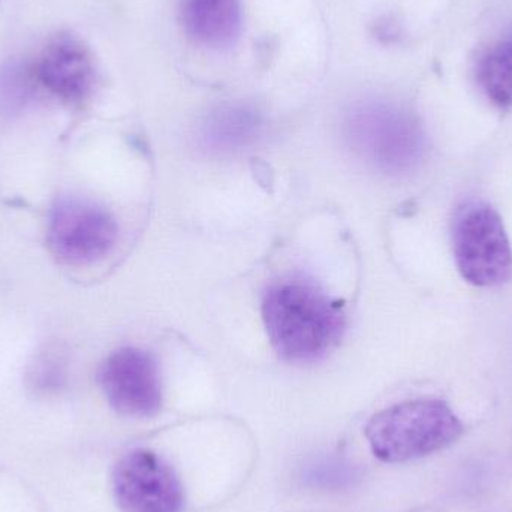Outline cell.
<instances>
[{"label":"cell","instance_id":"obj_8","mask_svg":"<svg viewBox=\"0 0 512 512\" xmlns=\"http://www.w3.org/2000/svg\"><path fill=\"white\" fill-rule=\"evenodd\" d=\"M33 80L63 104L80 105L95 92L98 69L83 39L74 33H57L36 56Z\"/></svg>","mask_w":512,"mask_h":512},{"label":"cell","instance_id":"obj_5","mask_svg":"<svg viewBox=\"0 0 512 512\" xmlns=\"http://www.w3.org/2000/svg\"><path fill=\"white\" fill-rule=\"evenodd\" d=\"M346 131L355 152L388 173L408 170L420 158L421 137L415 123L387 105L354 108Z\"/></svg>","mask_w":512,"mask_h":512},{"label":"cell","instance_id":"obj_9","mask_svg":"<svg viewBox=\"0 0 512 512\" xmlns=\"http://www.w3.org/2000/svg\"><path fill=\"white\" fill-rule=\"evenodd\" d=\"M182 20L189 38L201 47L225 50L242 35L240 0H183Z\"/></svg>","mask_w":512,"mask_h":512},{"label":"cell","instance_id":"obj_1","mask_svg":"<svg viewBox=\"0 0 512 512\" xmlns=\"http://www.w3.org/2000/svg\"><path fill=\"white\" fill-rule=\"evenodd\" d=\"M261 315L271 346L288 363L321 360L345 328L342 306L306 280L271 285L262 297Z\"/></svg>","mask_w":512,"mask_h":512},{"label":"cell","instance_id":"obj_2","mask_svg":"<svg viewBox=\"0 0 512 512\" xmlns=\"http://www.w3.org/2000/svg\"><path fill=\"white\" fill-rule=\"evenodd\" d=\"M465 427L442 400L397 403L370 418L364 429L370 450L384 463L423 459L453 445Z\"/></svg>","mask_w":512,"mask_h":512},{"label":"cell","instance_id":"obj_11","mask_svg":"<svg viewBox=\"0 0 512 512\" xmlns=\"http://www.w3.org/2000/svg\"><path fill=\"white\" fill-rule=\"evenodd\" d=\"M477 81L484 95L499 108L512 105V38L487 48L477 63Z\"/></svg>","mask_w":512,"mask_h":512},{"label":"cell","instance_id":"obj_4","mask_svg":"<svg viewBox=\"0 0 512 512\" xmlns=\"http://www.w3.org/2000/svg\"><path fill=\"white\" fill-rule=\"evenodd\" d=\"M454 256L463 279L475 286H498L512 274V249L501 216L487 204L466 206L457 216Z\"/></svg>","mask_w":512,"mask_h":512},{"label":"cell","instance_id":"obj_7","mask_svg":"<svg viewBox=\"0 0 512 512\" xmlns=\"http://www.w3.org/2000/svg\"><path fill=\"white\" fill-rule=\"evenodd\" d=\"M99 385L114 411L131 418H152L162 408V379L150 352L125 346L108 355Z\"/></svg>","mask_w":512,"mask_h":512},{"label":"cell","instance_id":"obj_6","mask_svg":"<svg viewBox=\"0 0 512 512\" xmlns=\"http://www.w3.org/2000/svg\"><path fill=\"white\" fill-rule=\"evenodd\" d=\"M113 495L122 512H182L185 489L173 468L150 450H134L114 466Z\"/></svg>","mask_w":512,"mask_h":512},{"label":"cell","instance_id":"obj_3","mask_svg":"<svg viewBox=\"0 0 512 512\" xmlns=\"http://www.w3.org/2000/svg\"><path fill=\"white\" fill-rule=\"evenodd\" d=\"M119 225L110 210L95 201L65 197L51 207L47 243L51 254L69 265H89L111 254Z\"/></svg>","mask_w":512,"mask_h":512},{"label":"cell","instance_id":"obj_10","mask_svg":"<svg viewBox=\"0 0 512 512\" xmlns=\"http://www.w3.org/2000/svg\"><path fill=\"white\" fill-rule=\"evenodd\" d=\"M261 129V117L254 108L242 104L219 107L207 117L204 141L213 150L231 152L255 140Z\"/></svg>","mask_w":512,"mask_h":512}]
</instances>
